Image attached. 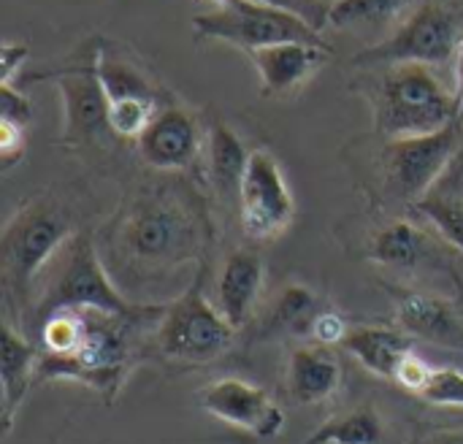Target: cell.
<instances>
[{"instance_id":"obj_12","label":"cell","mask_w":463,"mask_h":444,"mask_svg":"<svg viewBox=\"0 0 463 444\" xmlns=\"http://www.w3.org/2000/svg\"><path fill=\"white\" fill-rule=\"evenodd\" d=\"M62 100V141L84 144L109 128V98L98 76V49L90 60L52 76Z\"/></svg>"},{"instance_id":"obj_35","label":"cell","mask_w":463,"mask_h":444,"mask_svg":"<svg viewBox=\"0 0 463 444\" xmlns=\"http://www.w3.org/2000/svg\"><path fill=\"white\" fill-rule=\"evenodd\" d=\"M453 73H456V90L463 84V35L461 43H458V52H456V60H453Z\"/></svg>"},{"instance_id":"obj_36","label":"cell","mask_w":463,"mask_h":444,"mask_svg":"<svg viewBox=\"0 0 463 444\" xmlns=\"http://www.w3.org/2000/svg\"><path fill=\"white\" fill-rule=\"evenodd\" d=\"M456 100H458V122H463V84L456 90Z\"/></svg>"},{"instance_id":"obj_8","label":"cell","mask_w":463,"mask_h":444,"mask_svg":"<svg viewBox=\"0 0 463 444\" xmlns=\"http://www.w3.org/2000/svg\"><path fill=\"white\" fill-rule=\"evenodd\" d=\"M458 43H461V33L453 14L439 5H420L388 38L358 52L353 65L388 68V65L418 62V65L437 68L456 60Z\"/></svg>"},{"instance_id":"obj_34","label":"cell","mask_w":463,"mask_h":444,"mask_svg":"<svg viewBox=\"0 0 463 444\" xmlns=\"http://www.w3.org/2000/svg\"><path fill=\"white\" fill-rule=\"evenodd\" d=\"M415 444H463V429H442L420 437Z\"/></svg>"},{"instance_id":"obj_4","label":"cell","mask_w":463,"mask_h":444,"mask_svg":"<svg viewBox=\"0 0 463 444\" xmlns=\"http://www.w3.org/2000/svg\"><path fill=\"white\" fill-rule=\"evenodd\" d=\"M73 214L52 195L27 201L5 225L0 239V271L5 290L27 304L33 288L60 250L76 236Z\"/></svg>"},{"instance_id":"obj_9","label":"cell","mask_w":463,"mask_h":444,"mask_svg":"<svg viewBox=\"0 0 463 444\" xmlns=\"http://www.w3.org/2000/svg\"><path fill=\"white\" fill-rule=\"evenodd\" d=\"M458 128L461 122H453L437 133L391 138L383 149V171L388 190L412 206L423 201L456 155Z\"/></svg>"},{"instance_id":"obj_26","label":"cell","mask_w":463,"mask_h":444,"mask_svg":"<svg viewBox=\"0 0 463 444\" xmlns=\"http://www.w3.org/2000/svg\"><path fill=\"white\" fill-rule=\"evenodd\" d=\"M157 114L155 98H119L109 100V130L119 138H136L149 128L152 117Z\"/></svg>"},{"instance_id":"obj_10","label":"cell","mask_w":463,"mask_h":444,"mask_svg":"<svg viewBox=\"0 0 463 444\" xmlns=\"http://www.w3.org/2000/svg\"><path fill=\"white\" fill-rule=\"evenodd\" d=\"M296 217V203L277 157L269 149H252L239 187V220L250 239L271 241L282 236Z\"/></svg>"},{"instance_id":"obj_33","label":"cell","mask_w":463,"mask_h":444,"mask_svg":"<svg viewBox=\"0 0 463 444\" xmlns=\"http://www.w3.org/2000/svg\"><path fill=\"white\" fill-rule=\"evenodd\" d=\"M24 57H27V46L24 43H14V41H5L3 43V49H0V73H3V81L0 84H14V76L22 68Z\"/></svg>"},{"instance_id":"obj_21","label":"cell","mask_w":463,"mask_h":444,"mask_svg":"<svg viewBox=\"0 0 463 444\" xmlns=\"http://www.w3.org/2000/svg\"><path fill=\"white\" fill-rule=\"evenodd\" d=\"M209 179L222 201L239 203V187L250 163V152L244 141L225 125L217 122L209 133Z\"/></svg>"},{"instance_id":"obj_14","label":"cell","mask_w":463,"mask_h":444,"mask_svg":"<svg viewBox=\"0 0 463 444\" xmlns=\"http://www.w3.org/2000/svg\"><path fill=\"white\" fill-rule=\"evenodd\" d=\"M136 144L146 165L157 171H176L193 163V157L198 155L201 136L195 119L184 109L165 106L157 109L149 128L138 136Z\"/></svg>"},{"instance_id":"obj_18","label":"cell","mask_w":463,"mask_h":444,"mask_svg":"<svg viewBox=\"0 0 463 444\" xmlns=\"http://www.w3.org/2000/svg\"><path fill=\"white\" fill-rule=\"evenodd\" d=\"M342 347L369 374L383 380H393L402 361L415 350L412 336H407L402 328L388 326H353Z\"/></svg>"},{"instance_id":"obj_31","label":"cell","mask_w":463,"mask_h":444,"mask_svg":"<svg viewBox=\"0 0 463 444\" xmlns=\"http://www.w3.org/2000/svg\"><path fill=\"white\" fill-rule=\"evenodd\" d=\"M30 117H33V109H30V100L22 95V90H16L14 84H0V119L27 128Z\"/></svg>"},{"instance_id":"obj_11","label":"cell","mask_w":463,"mask_h":444,"mask_svg":"<svg viewBox=\"0 0 463 444\" xmlns=\"http://www.w3.org/2000/svg\"><path fill=\"white\" fill-rule=\"evenodd\" d=\"M198 401L212 418L258 439H274L285 429V412L271 399V393L239 377L209 383L206 388H201Z\"/></svg>"},{"instance_id":"obj_17","label":"cell","mask_w":463,"mask_h":444,"mask_svg":"<svg viewBox=\"0 0 463 444\" xmlns=\"http://www.w3.org/2000/svg\"><path fill=\"white\" fill-rule=\"evenodd\" d=\"M342 385V364L331 347L309 345L298 347L288 358L285 391L290 401L312 407L328 401Z\"/></svg>"},{"instance_id":"obj_3","label":"cell","mask_w":463,"mask_h":444,"mask_svg":"<svg viewBox=\"0 0 463 444\" xmlns=\"http://www.w3.org/2000/svg\"><path fill=\"white\" fill-rule=\"evenodd\" d=\"M372 103L377 130L388 141L437 133L458 122L456 92L445 87L434 68L418 62L383 68Z\"/></svg>"},{"instance_id":"obj_15","label":"cell","mask_w":463,"mask_h":444,"mask_svg":"<svg viewBox=\"0 0 463 444\" xmlns=\"http://www.w3.org/2000/svg\"><path fill=\"white\" fill-rule=\"evenodd\" d=\"M263 279L266 266L252 250H236L222 260L214 285V304L233 331L244 328L252 320L263 293Z\"/></svg>"},{"instance_id":"obj_37","label":"cell","mask_w":463,"mask_h":444,"mask_svg":"<svg viewBox=\"0 0 463 444\" xmlns=\"http://www.w3.org/2000/svg\"><path fill=\"white\" fill-rule=\"evenodd\" d=\"M222 3H228V0H217V5H222Z\"/></svg>"},{"instance_id":"obj_20","label":"cell","mask_w":463,"mask_h":444,"mask_svg":"<svg viewBox=\"0 0 463 444\" xmlns=\"http://www.w3.org/2000/svg\"><path fill=\"white\" fill-rule=\"evenodd\" d=\"M431 241L426 233L412 225L410 220H393L385 228H380L369 244V258L385 269L396 271H412L431 255Z\"/></svg>"},{"instance_id":"obj_23","label":"cell","mask_w":463,"mask_h":444,"mask_svg":"<svg viewBox=\"0 0 463 444\" xmlns=\"http://www.w3.org/2000/svg\"><path fill=\"white\" fill-rule=\"evenodd\" d=\"M317 312L320 309H317L315 293L304 285H290L277 298V304L269 315V328L282 331V334H309Z\"/></svg>"},{"instance_id":"obj_32","label":"cell","mask_w":463,"mask_h":444,"mask_svg":"<svg viewBox=\"0 0 463 444\" xmlns=\"http://www.w3.org/2000/svg\"><path fill=\"white\" fill-rule=\"evenodd\" d=\"M24 130L27 128H22V125L0 119V160L5 168H11L24 155Z\"/></svg>"},{"instance_id":"obj_6","label":"cell","mask_w":463,"mask_h":444,"mask_svg":"<svg viewBox=\"0 0 463 444\" xmlns=\"http://www.w3.org/2000/svg\"><path fill=\"white\" fill-rule=\"evenodd\" d=\"M233 328L203 293V274L165 304L155 323V347L165 361L203 366L217 361L233 342Z\"/></svg>"},{"instance_id":"obj_25","label":"cell","mask_w":463,"mask_h":444,"mask_svg":"<svg viewBox=\"0 0 463 444\" xmlns=\"http://www.w3.org/2000/svg\"><path fill=\"white\" fill-rule=\"evenodd\" d=\"M415 209L434 225V231L463 255V201L448 195H426Z\"/></svg>"},{"instance_id":"obj_1","label":"cell","mask_w":463,"mask_h":444,"mask_svg":"<svg viewBox=\"0 0 463 444\" xmlns=\"http://www.w3.org/2000/svg\"><path fill=\"white\" fill-rule=\"evenodd\" d=\"M203 209L179 190L133 195L95 239L100 260L117 288L168 285L198 266L209 244Z\"/></svg>"},{"instance_id":"obj_22","label":"cell","mask_w":463,"mask_h":444,"mask_svg":"<svg viewBox=\"0 0 463 444\" xmlns=\"http://www.w3.org/2000/svg\"><path fill=\"white\" fill-rule=\"evenodd\" d=\"M383 420L374 407H358L347 415L326 420L298 444H383Z\"/></svg>"},{"instance_id":"obj_5","label":"cell","mask_w":463,"mask_h":444,"mask_svg":"<svg viewBox=\"0 0 463 444\" xmlns=\"http://www.w3.org/2000/svg\"><path fill=\"white\" fill-rule=\"evenodd\" d=\"M41 279H43V290L35 298V312L30 317V326L41 323L46 315L57 309H98L109 315H130L141 307L125 298V293L106 271L95 239L87 236L84 231H79L60 250V255L49 263Z\"/></svg>"},{"instance_id":"obj_28","label":"cell","mask_w":463,"mask_h":444,"mask_svg":"<svg viewBox=\"0 0 463 444\" xmlns=\"http://www.w3.org/2000/svg\"><path fill=\"white\" fill-rule=\"evenodd\" d=\"M420 399L434 404V407H458V410H463V372H458V369H434Z\"/></svg>"},{"instance_id":"obj_24","label":"cell","mask_w":463,"mask_h":444,"mask_svg":"<svg viewBox=\"0 0 463 444\" xmlns=\"http://www.w3.org/2000/svg\"><path fill=\"white\" fill-rule=\"evenodd\" d=\"M98 76L106 90L109 100L119 98H155L152 84L125 60L106 54V49H98Z\"/></svg>"},{"instance_id":"obj_30","label":"cell","mask_w":463,"mask_h":444,"mask_svg":"<svg viewBox=\"0 0 463 444\" xmlns=\"http://www.w3.org/2000/svg\"><path fill=\"white\" fill-rule=\"evenodd\" d=\"M431 374H434V366H429V361H423V358L412 350V353L402 361V366H399V372H396L393 383H396V385H402L404 391H410V393L420 396V393L426 391V385H429Z\"/></svg>"},{"instance_id":"obj_29","label":"cell","mask_w":463,"mask_h":444,"mask_svg":"<svg viewBox=\"0 0 463 444\" xmlns=\"http://www.w3.org/2000/svg\"><path fill=\"white\" fill-rule=\"evenodd\" d=\"M347 334H350L347 320L339 312H334V309H320L317 317L312 320V328H309V336L320 347H336V345L342 347Z\"/></svg>"},{"instance_id":"obj_16","label":"cell","mask_w":463,"mask_h":444,"mask_svg":"<svg viewBox=\"0 0 463 444\" xmlns=\"http://www.w3.org/2000/svg\"><path fill=\"white\" fill-rule=\"evenodd\" d=\"M396 323L412 339L463 353V315L445 298L402 290L396 296Z\"/></svg>"},{"instance_id":"obj_7","label":"cell","mask_w":463,"mask_h":444,"mask_svg":"<svg viewBox=\"0 0 463 444\" xmlns=\"http://www.w3.org/2000/svg\"><path fill=\"white\" fill-rule=\"evenodd\" d=\"M193 33L201 41H222L244 52L288 41L323 43L317 27L307 16L269 0H228L209 14L195 16Z\"/></svg>"},{"instance_id":"obj_2","label":"cell","mask_w":463,"mask_h":444,"mask_svg":"<svg viewBox=\"0 0 463 444\" xmlns=\"http://www.w3.org/2000/svg\"><path fill=\"white\" fill-rule=\"evenodd\" d=\"M165 304L138 307L130 315H109L98 309H84V331L71 355L52 358L38 353L35 380H73L100 391L109 401L119 393L133 355V336L144 320L160 317Z\"/></svg>"},{"instance_id":"obj_13","label":"cell","mask_w":463,"mask_h":444,"mask_svg":"<svg viewBox=\"0 0 463 444\" xmlns=\"http://www.w3.org/2000/svg\"><path fill=\"white\" fill-rule=\"evenodd\" d=\"M263 95H288L307 84L326 62H328V46L326 43H307V41H288V43H274L263 49L247 52Z\"/></svg>"},{"instance_id":"obj_19","label":"cell","mask_w":463,"mask_h":444,"mask_svg":"<svg viewBox=\"0 0 463 444\" xmlns=\"http://www.w3.org/2000/svg\"><path fill=\"white\" fill-rule=\"evenodd\" d=\"M38 372V350L11 326L3 323L0 336V385H3V431L14 426V415L22 407Z\"/></svg>"},{"instance_id":"obj_27","label":"cell","mask_w":463,"mask_h":444,"mask_svg":"<svg viewBox=\"0 0 463 444\" xmlns=\"http://www.w3.org/2000/svg\"><path fill=\"white\" fill-rule=\"evenodd\" d=\"M407 0H334L328 5L326 22L334 27L347 24H372L391 19Z\"/></svg>"}]
</instances>
